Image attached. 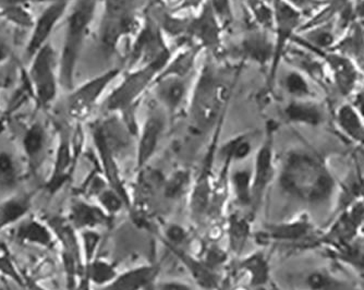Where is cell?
I'll list each match as a JSON object with an SVG mask.
<instances>
[{
	"label": "cell",
	"mask_w": 364,
	"mask_h": 290,
	"mask_svg": "<svg viewBox=\"0 0 364 290\" xmlns=\"http://www.w3.org/2000/svg\"><path fill=\"white\" fill-rule=\"evenodd\" d=\"M22 146L30 166L38 168L42 164L47 146V131L44 124L34 122L26 128L22 139Z\"/></svg>",
	"instance_id": "16"
},
{
	"label": "cell",
	"mask_w": 364,
	"mask_h": 290,
	"mask_svg": "<svg viewBox=\"0 0 364 290\" xmlns=\"http://www.w3.org/2000/svg\"><path fill=\"white\" fill-rule=\"evenodd\" d=\"M153 285H154V284H153ZM153 285L150 286V287H147L145 290H153Z\"/></svg>",
	"instance_id": "51"
},
{
	"label": "cell",
	"mask_w": 364,
	"mask_h": 290,
	"mask_svg": "<svg viewBox=\"0 0 364 290\" xmlns=\"http://www.w3.org/2000/svg\"><path fill=\"white\" fill-rule=\"evenodd\" d=\"M70 1L71 0H53L46 4V7L36 18L30 38L24 48L23 57L26 63H28L43 46L48 44L55 28L68 10Z\"/></svg>",
	"instance_id": "6"
},
{
	"label": "cell",
	"mask_w": 364,
	"mask_h": 290,
	"mask_svg": "<svg viewBox=\"0 0 364 290\" xmlns=\"http://www.w3.org/2000/svg\"><path fill=\"white\" fill-rule=\"evenodd\" d=\"M284 87L288 93L291 94L298 100H306L312 96V90H311L308 80L298 71H291L286 75L285 80H284Z\"/></svg>",
	"instance_id": "33"
},
{
	"label": "cell",
	"mask_w": 364,
	"mask_h": 290,
	"mask_svg": "<svg viewBox=\"0 0 364 290\" xmlns=\"http://www.w3.org/2000/svg\"><path fill=\"white\" fill-rule=\"evenodd\" d=\"M284 114L288 122L306 126H320L325 120V112L322 106L316 102L306 100L292 102L285 108Z\"/></svg>",
	"instance_id": "19"
},
{
	"label": "cell",
	"mask_w": 364,
	"mask_h": 290,
	"mask_svg": "<svg viewBox=\"0 0 364 290\" xmlns=\"http://www.w3.org/2000/svg\"><path fill=\"white\" fill-rule=\"evenodd\" d=\"M70 220L75 228L91 230L98 225L109 222V216L103 208L77 202L71 208Z\"/></svg>",
	"instance_id": "21"
},
{
	"label": "cell",
	"mask_w": 364,
	"mask_h": 290,
	"mask_svg": "<svg viewBox=\"0 0 364 290\" xmlns=\"http://www.w3.org/2000/svg\"><path fill=\"white\" fill-rule=\"evenodd\" d=\"M301 281L306 290H360L353 281L338 276L327 267L311 269Z\"/></svg>",
	"instance_id": "15"
},
{
	"label": "cell",
	"mask_w": 364,
	"mask_h": 290,
	"mask_svg": "<svg viewBox=\"0 0 364 290\" xmlns=\"http://www.w3.org/2000/svg\"><path fill=\"white\" fill-rule=\"evenodd\" d=\"M159 271L156 265H142L117 274L110 283L98 290H145L153 285Z\"/></svg>",
	"instance_id": "13"
},
{
	"label": "cell",
	"mask_w": 364,
	"mask_h": 290,
	"mask_svg": "<svg viewBox=\"0 0 364 290\" xmlns=\"http://www.w3.org/2000/svg\"><path fill=\"white\" fill-rule=\"evenodd\" d=\"M119 72L118 69L107 71L103 75L89 80L77 89H73L65 102V112L68 114L69 117L79 122L87 119L95 108L98 100L101 99L106 87L110 85L112 80L116 79Z\"/></svg>",
	"instance_id": "5"
},
{
	"label": "cell",
	"mask_w": 364,
	"mask_h": 290,
	"mask_svg": "<svg viewBox=\"0 0 364 290\" xmlns=\"http://www.w3.org/2000/svg\"><path fill=\"white\" fill-rule=\"evenodd\" d=\"M286 1L296 10L308 9L314 4V0H286Z\"/></svg>",
	"instance_id": "47"
},
{
	"label": "cell",
	"mask_w": 364,
	"mask_h": 290,
	"mask_svg": "<svg viewBox=\"0 0 364 290\" xmlns=\"http://www.w3.org/2000/svg\"><path fill=\"white\" fill-rule=\"evenodd\" d=\"M82 237H83V242H85V257H87V262H91L93 260L94 254H95L98 242L101 240V236L94 230H87L83 232Z\"/></svg>",
	"instance_id": "40"
},
{
	"label": "cell",
	"mask_w": 364,
	"mask_h": 290,
	"mask_svg": "<svg viewBox=\"0 0 364 290\" xmlns=\"http://www.w3.org/2000/svg\"><path fill=\"white\" fill-rule=\"evenodd\" d=\"M28 6H10L0 9V19L5 20L16 28L32 30L36 17H33Z\"/></svg>",
	"instance_id": "28"
},
{
	"label": "cell",
	"mask_w": 364,
	"mask_h": 290,
	"mask_svg": "<svg viewBox=\"0 0 364 290\" xmlns=\"http://www.w3.org/2000/svg\"><path fill=\"white\" fill-rule=\"evenodd\" d=\"M87 276L89 281L98 286H105L117 276L114 267L104 260L93 261L87 269Z\"/></svg>",
	"instance_id": "32"
},
{
	"label": "cell",
	"mask_w": 364,
	"mask_h": 290,
	"mask_svg": "<svg viewBox=\"0 0 364 290\" xmlns=\"http://www.w3.org/2000/svg\"><path fill=\"white\" fill-rule=\"evenodd\" d=\"M232 185L237 201L241 205L250 206L252 197V175L250 171L245 169L236 171L232 176Z\"/></svg>",
	"instance_id": "31"
},
{
	"label": "cell",
	"mask_w": 364,
	"mask_h": 290,
	"mask_svg": "<svg viewBox=\"0 0 364 290\" xmlns=\"http://www.w3.org/2000/svg\"><path fill=\"white\" fill-rule=\"evenodd\" d=\"M0 251H6L5 245L0 241Z\"/></svg>",
	"instance_id": "50"
},
{
	"label": "cell",
	"mask_w": 364,
	"mask_h": 290,
	"mask_svg": "<svg viewBox=\"0 0 364 290\" xmlns=\"http://www.w3.org/2000/svg\"><path fill=\"white\" fill-rule=\"evenodd\" d=\"M31 290H44L42 288L38 287V286L34 285V284H30Z\"/></svg>",
	"instance_id": "49"
},
{
	"label": "cell",
	"mask_w": 364,
	"mask_h": 290,
	"mask_svg": "<svg viewBox=\"0 0 364 290\" xmlns=\"http://www.w3.org/2000/svg\"><path fill=\"white\" fill-rule=\"evenodd\" d=\"M292 60L296 63V66L300 67L302 70L306 71L312 79H314L318 85L325 87L326 85L327 79L325 75L324 66L318 59H313L310 55H306L304 53L292 55Z\"/></svg>",
	"instance_id": "30"
},
{
	"label": "cell",
	"mask_w": 364,
	"mask_h": 290,
	"mask_svg": "<svg viewBox=\"0 0 364 290\" xmlns=\"http://www.w3.org/2000/svg\"><path fill=\"white\" fill-rule=\"evenodd\" d=\"M222 85L212 75L202 77L194 97V122L198 129H208L215 122L222 103Z\"/></svg>",
	"instance_id": "7"
},
{
	"label": "cell",
	"mask_w": 364,
	"mask_h": 290,
	"mask_svg": "<svg viewBox=\"0 0 364 290\" xmlns=\"http://www.w3.org/2000/svg\"><path fill=\"white\" fill-rule=\"evenodd\" d=\"M251 145L249 141L245 139H236L232 142L227 145L226 149L224 150L225 155L227 159H243L250 154Z\"/></svg>",
	"instance_id": "38"
},
{
	"label": "cell",
	"mask_w": 364,
	"mask_h": 290,
	"mask_svg": "<svg viewBox=\"0 0 364 290\" xmlns=\"http://www.w3.org/2000/svg\"><path fill=\"white\" fill-rule=\"evenodd\" d=\"M165 244L180 247V245L185 244L187 240L188 232L180 225L171 224L165 230Z\"/></svg>",
	"instance_id": "39"
},
{
	"label": "cell",
	"mask_w": 364,
	"mask_h": 290,
	"mask_svg": "<svg viewBox=\"0 0 364 290\" xmlns=\"http://www.w3.org/2000/svg\"><path fill=\"white\" fill-rule=\"evenodd\" d=\"M279 185L288 197L316 210H328L339 193L338 181L326 159L311 151H291L286 155Z\"/></svg>",
	"instance_id": "1"
},
{
	"label": "cell",
	"mask_w": 364,
	"mask_h": 290,
	"mask_svg": "<svg viewBox=\"0 0 364 290\" xmlns=\"http://www.w3.org/2000/svg\"><path fill=\"white\" fill-rule=\"evenodd\" d=\"M341 131L351 141L364 146V122L353 104H343L336 114Z\"/></svg>",
	"instance_id": "22"
},
{
	"label": "cell",
	"mask_w": 364,
	"mask_h": 290,
	"mask_svg": "<svg viewBox=\"0 0 364 290\" xmlns=\"http://www.w3.org/2000/svg\"><path fill=\"white\" fill-rule=\"evenodd\" d=\"M52 43L45 45L28 61L26 71L30 83L32 99L36 108L48 110L58 96L60 80H59V63Z\"/></svg>",
	"instance_id": "3"
},
{
	"label": "cell",
	"mask_w": 364,
	"mask_h": 290,
	"mask_svg": "<svg viewBox=\"0 0 364 290\" xmlns=\"http://www.w3.org/2000/svg\"><path fill=\"white\" fill-rule=\"evenodd\" d=\"M18 181L16 163L14 157L7 152H0V186L11 189Z\"/></svg>",
	"instance_id": "34"
},
{
	"label": "cell",
	"mask_w": 364,
	"mask_h": 290,
	"mask_svg": "<svg viewBox=\"0 0 364 290\" xmlns=\"http://www.w3.org/2000/svg\"><path fill=\"white\" fill-rule=\"evenodd\" d=\"M227 255L222 249L218 247H210L208 249L206 252L205 260L203 261L210 269H214V267H220L223 263L226 261Z\"/></svg>",
	"instance_id": "41"
},
{
	"label": "cell",
	"mask_w": 364,
	"mask_h": 290,
	"mask_svg": "<svg viewBox=\"0 0 364 290\" xmlns=\"http://www.w3.org/2000/svg\"><path fill=\"white\" fill-rule=\"evenodd\" d=\"M250 234V225L240 216H232L229 220V240L234 252L240 253L245 248L247 236Z\"/></svg>",
	"instance_id": "29"
},
{
	"label": "cell",
	"mask_w": 364,
	"mask_h": 290,
	"mask_svg": "<svg viewBox=\"0 0 364 290\" xmlns=\"http://www.w3.org/2000/svg\"><path fill=\"white\" fill-rule=\"evenodd\" d=\"M335 247V255L338 260L351 265L360 273L364 274V246L351 240Z\"/></svg>",
	"instance_id": "27"
},
{
	"label": "cell",
	"mask_w": 364,
	"mask_h": 290,
	"mask_svg": "<svg viewBox=\"0 0 364 290\" xmlns=\"http://www.w3.org/2000/svg\"><path fill=\"white\" fill-rule=\"evenodd\" d=\"M132 26V18L126 0H107L101 26V42L105 50H114Z\"/></svg>",
	"instance_id": "8"
},
{
	"label": "cell",
	"mask_w": 364,
	"mask_h": 290,
	"mask_svg": "<svg viewBox=\"0 0 364 290\" xmlns=\"http://www.w3.org/2000/svg\"><path fill=\"white\" fill-rule=\"evenodd\" d=\"M30 195H21L9 200L0 206V228L5 227L26 215L30 208Z\"/></svg>",
	"instance_id": "26"
},
{
	"label": "cell",
	"mask_w": 364,
	"mask_h": 290,
	"mask_svg": "<svg viewBox=\"0 0 364 290\" xmlns=\"http://www.w3.org/2000/svg\"><path fill=\"white\" fill-rule=\"evenodd\" d=\"M353 105L355 106L364 122V90L355 94Z\"/></svg>",
	"instance_id": "46"
},
{
	"label": "cell",
	"mask_w": 364,
	"mask_h": 290,
	"mask_svg": "<svg viewBox=\"0 0 364 290\" xmlns=\"http://www.w3.org/2000/svg\"><path fill=\"white\" fill-rule=\"evenodd\" d=\"M165 245L171 249V252L187 267L188 271L190 272V274H191L192 277H193L194 281H196L198 286H201L202 288L208 290L215 289V288L218 287V275L205 263L196 260V257L188 254L187 252L181 250L179 247Z\"/></svg>",
	"instance_id": "20"
},
{
	"label": "cell",
	"mask_w": 364,
	"mask_h": 290,
	"mask_svg": "<svg viewBox=\"0 0 364 290\" xmlns=\"http://www.w3.org/2000/svg\"><path fill=\"white\" fill-rule=\"evenodd\" d=\"M320 56L331 69L333 80L339 93L343 97L353 95L359 82V70L355 63L345 55L333 50L322 53Z\"/></svg>",
	"instance_id": "12"
},
{
	"label": "cell",
	"mask_w": 364,
	"mask_h": 290,
	"mask_svg": "<svg viewBox=\"0 0 364 290\" xmlns=\"http://www.w3.org/2000/svg\"><path fill=\"white\" fill-rule=\"evenodd\" d=\"M11 69H14V67H11V61L8 63L7 66L0 69V92L11 85L12 77H14ZM0 114H1V108H0Z\"/></svg>",
	"instance_id": "45"
},
{
	"label": "cell",
	"mask_w": 364,
	"mask_h": 290,
	"mask_svg": "<svg viewBox=\"0 0 364 290\" xmlns=\"http://www.w3.org/2000/svg\"><path fill=\"white\" fill-rule=\"evenodd\" d=\"M98 201L101 203L102 208L107 212L108 214L117 213L122 210L124 201L122 197L118 195L117 192L110 189H104L103 191L98 195Z\"/></svg>",
	"instance_id": "37"
},
{
	"label": "cell",
	"mask_w": 364,
	"mask_h": 290,
	"mask_svg": "<svg viewBox=\"0 0 364 290\" xmlns=\"http://www.w3.org/2000/svg\"><path fill=\"white\" fill-rule=\"evenodd\" d=\"M153 290H196L189 284L183 281H168L153 285Z\"/></svg>",
	"instance_id": "43"
},
{
	"label": "cell",
	"mask_w": 364,
	"mask_h": 290,
	"mask_svg": "<svg viewBox=\"0 0 364 290\" xmlns=\"http://www.w3.org/2000/svg\"><path fill=\"white\" fill-rule=\"evenodd\" d=\"M164 130V119L159 112H151L147 117L138 146V166L143 167L150 161L156 150Z\"/></svg>",
	"instance_id": "14"
},
{
	"label": "cell",
	"mask_w": 364,
	"mask_h": 290,
	"mask_svg": "<svg viewBox=\"0 0 364 290\" xmlns=\"http://www.w3.org/2000/svg\"><path fill=\"white\" fill-rule=\"evenodd\" d=\"M75 163V157L73 155L69 138L65 132H61L60 143L55 159L54 173L52 179L49 181L47 188L49 191L55 192L68 181L70 176V169L73 168Z\"/></svg>",
	"instance_id": "17"
},
{
	"label": "cell",
	"mask_w": 364,
	"mask_h": 290,
	"mask_svg": "<svg viewBox=\"0 0 364 290\" xmlns=\"http://www.w3.org/2000/svg\"><path fill=\"white\" fill-rule=\"evenodd\" d=\"M276 26H277V43L274 48L273 67H272V79L275 77L280 57L283 56L286 43L289 41L301 19L299 10L292 7L286 0H276L275 10Z\"/></svg>",
	"instance_id": "11"
},
{
	"label": "cell",
	"mask_w": 364,
	"mask_h": 290,
	"mask_svg": "<svg viewBox=\"0 0 364 290\" xmlns=\"http://www.w3.org/2000/svg\"><path fill=\"white\" fill-rule=\"evenodd\" d=\"M241 267L250 275L251 285L264 286L269 279V265L262 253H255L241 263Z\"/></svg>",
	"instance_id": "24"
},
{
	"label": "cell",
	"mask_w": 364,
	"mask_h": 290,
	"mask_svg": "<svg viewBox=\"0 0 364 290\" xmlns=\"http://www.w3.org/2000/svg\"><path fill=\"white\" fill-rule=\"evenodd\" d=\"M332 50L350 58L364 75V28L360 22H355L347 34L335 43Z\"/></svg>",
	"instance_id": "18"
},
{
	"label": "cell",
	"mask_w": 364,
	"mask_h": 290,
	"mask_svg": "<svg viewBox=\"0 0 364 290\" xmlns=\"http://www.w3.org/2000/svg\"><path fill=\"white\" fill-rule=\"evenodd\" d=\"M0 272L4 274H7L12 279H16L19 284H22L21 277L16 272V267L12 264L11 261L9 260L8 257H0Z\"/></svg>",
	"instance_id": "42"
},
{
	"label": "cell",
	"mask_w": 364,
	"mask_h": 290,
	"mask_svg": "<svg viewBox=\"0 0 364 290\" xmlns=\"http://www.w3.org/2000/svg\"><path fill=\"white\" fill-rule=\"evenodd\" d=\"M97 0H77L67 18L63 48L59 58V80L61 89H75V75L90 26L94 19Z\"/></svg>",
	"instance_id": "2"
},
{
	"label": "cell",
	"mask_w": 364,
	"mask_h": 290,
	"mask_svg": "<svg viewBox=\"0 0 364 290\" xmlns=\"http://www.w3.org/2000/svg\"><path fill=\"white\" fill-rule=\"evenodd\" d=\"M274 176H275V166H274L273 136L272 132H269V138L262 145L255 159L250 205L255 213L261 205L267 188L273 181Z\"/></svg>",
	"instance_id": "10"
},
{
	"label": "cell",
	"mask_w": 364,
	"mask_h": 290,
	"mask_svg": "<svg viewBox=\"0 0 364 290\" xmlns=\"http://www.w3.org/2000/svg\"><path fill=\"white\" fill-rule=\"evenodd\" d=\"M16 237L21 239V240L36 242V244L42 245L45 247L53 245L50 232L36 220H26L23 224L20 225L18 232H16Z\"/></svg>",
	"instance_id": "25"
},
{
	"label": "cell",
	"mask_w": 364,
	"mask_h": 290,
	"mask_svg": "<svg viewBox=\"0 0 364 290\" xmlns=\"http://www.w3.org/2000/svg\"><path fill=\"white\" fill-rule=\"evenodd\" d=\"M189 183L190 176L187 171H177V173H173L171 179L165 183V188H164L165 195H166V198H168V199H179V198L185 193L188 186H189Z\"/></svg>",
	"instance_id": "35"
},
{
	"label": "cell",
	"mask_w": 364,
	"mask_h": 290,
	"mask_svg": "<svg viewBox=\"0 0 364 290\" xmlns=\"http://www.w3.org/2000/svg\"><path fill=\"white\" fill-rule=\"evenodd\" d=\"M12 59L11 45L4 38H0V69L7 66Z\"/></svg>",
	"instance_id": "44"
},
{
	"label": "cell",
	"mask_w": 364,
	"mask_h": 290,
	"mask_svg": "<svg viewBox=\"0 0 364 290\" xmlns=\"http://www.w3.org/2000/svg\"><path fill=\"white\" fill-rule=\"evenodd\" d=\"M169 59V54L164 50L154 60L151 61L146 67L129 75L124 79L118 89L106 101V108L109 110H126L142 94L145 87L152 81L153 77L165 66Z\"/></svg>",
	"instance_id": "4"
},
{
	"label": "cell",
	"mask_w": 364,
	"mask_h": 290,
	"mask_svg": "<svg viewBox=\"0 0 364 290\" xmlns=\"http://www.w3.org/2000/svg\"><path fill=\"white\" fill-rule=\"evenodd\" d=\"M157 94L171 110L179 107L187 92V81L182 77H169L159 81L156 87Z\"/></svg>",
	"instance_id": "23"
},
{
	"label": "cell",
	"mask_w": 364,
	"mask_h": 290,
	"mask_svg": "<svg viewBox=\"0 0 364 290\" xmlns=\"http://www.w3.org/2000/svg\"><path fill=\"white\" fill-rule=\"evenodd\" d=\"M355 16L359 19L364 21V0H358L357 7H355Z\"/></svg>",
	"instance_id": "48"
},
{
	"label": "cell",
	"mask_w": 364,
	"mask_h": 290,
	"mask_svg": "<svg viewBox=\"0 0 364 290\" xmlns=\"http://www.w3.org/2000/svg\"><path fill=\"white\" fill-rule=\"evenodd\" d=\"M267 241H277L282 244L298 245L310 244V241L318 240L316 226L311 222L308 215H301L296 220L279 224L269 225L262 234Z\"/></svg>",
	"instance_id": "9"
},
{
	"label": "cell",
	"mask_w": 364,
	"mask_h": 290,
	"mask_svg": "<svg viewBox=\"0 0 364 290\" xmlns=\"http://www.w3.org/2000/svg\"><path fill=\"white\" fill-rule=\"evenodd\" d=\"M308 41L313 46H318V50H326L329 47H334L335 36L332 28L327 26L316 28L308 36Z\"/></svg>",
	"instance_id": "36"
}]
</instances>
